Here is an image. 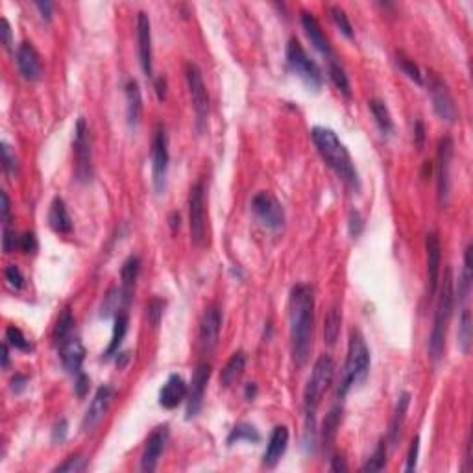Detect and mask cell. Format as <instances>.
<instances>
[{
	"instance_id": "obj_1",
	"label": "cell",
	"mask_w": 473,
	"mask_h": 473,
	"mask_svg": "<svg viewBox=\"0 0 473 473\" xmlns=\"http://www.w3.org/2000/svg\"><path fill=\"white\" fill-rule=\"evenodd\" d=\"M291 342L292 359L296 366L307 363L309 354L313 349V329H314V292L305 283H298L292 287L291 300Z\"/></svg>"
},
{
	"instance_id": "obj_2",
	"label": "cell",
	"mask_w": 473,
	"mask_h": 473,
	"mask_svg": "<svg viewBox=\"0 0 473 473\" xmlns=\"http://www.w3.org/2000/svg\"><path fill=\"white\" fill-rule=\"evenodd\" d=\"M311 139H313L314 146L318 150V154L322 155L325 165L329 166L331 171L335 172L346 185L359 191V172L355 168L354 160H351L348 148L344 146V143L338 139L335 131L329 130V128H324V126H314L311 130Z\"/></svg>"
},
{
	"instance_id": "obj_3",
	"label": "cell",
	"mask_w": 473,
	"mask_h": 473,
	"mask_svg": "<svg viewBox=\"0 0 473 473\" xmlns=\"http://www.w3.org/2000/svg\"><path fill=\"white\" fill-rule=\"evenodd\" d=\"M453 278H451V268H445L444 280L438 283V300H436V311H434V322L431 335H429V357L436 363L442 359L445 349V336L450 327L453 305H455V294H453Z\"/></svg>"
},
{
	"instance_id": "obj_4",
	"label": "cell",
	"mask_w": 473,
	"mask_h": 473,
	"mask_svg": "<svg viewBox=\"0 0 473 473\" xmlns=\"http://www.w3.org/2000/svg\"><path fill=\"white\" fill-rule=\"evenodd\" d=\"M370 349L366 346L365 336L359 329H354L349 333L348 355H346L340 383L336 388L338 398H344L351 388L366 381V377L370 374Z\"/></svg>"
},
{
	"instance_id": "obj_5",
	"label": "cell",
	"mask_w": 473,
	"mask_h": 473,
	"mask_svg": "<svg viewBox=\"0 0 473 473\" xmlns=\"http://www.w3.org/2000/svg\"><path fill=\"white\" fill-rule=\"evenodd\" d=\"M335 377V363L329 355H320L314 363L313 374L309 377L305 390H303V409L307 414V433H314V412L318 409L320 401L329 390Z\"/></svg>"
},
{
	"instance_id": "obj_6",
	"label": "cell",
	"mask_w": 473,
	"mask_h": 473,
	"mask_svg": "<svg viewBox=\"0 0 473 473\" xmlns=\"http://www.w3.org/2000/svg\"><path fill=\"white\" fill-rule=\"evenodd\" d=\"M287 63L294 75L313 91H318L322 84H324V76L320 70L318 63L314 61L313 57L309 56L307 50L303 48L302 43L292 37L287 43Z\"/></svg>"
},
{
	"instance_id": "obj_7",
	"label": "cell",
	"mask_w": 473,
	"mask_h": 473,
	"mask_svg": "<svg viewBox=\"0 0 473 473\" xmlns=\"http://www.w3.org/2000/svg\"><path fill=\"white\" fill-rule=\"evenodd\" d=\"M206 193V180L198 177L189 193V229H191V240L196 246H206L207 240Z\"/></svg>"
},
{
	"instance_id": "obj_8",
	"label": "cell",
	"mask_w": 473,
	"mask_h": 473,
	"mask_svg": "<svg viewBox=\"0 0 473 473\" xmlns=\"http://www.w3.org/2000/svg\"><path fill=\"white\" fill-rule=\"evenodd\" d=\"M185 78H187L189 95H191V104L194 111V126L198 133H204L207 126V115H209V95H207L206 81L204 75L196 63H187L185 65Z\"/></svg>"
},
{
	"instance_id": "obj_9",
	"label": "cell",
	"mask_w": 473,
	"mask_h": 473,
	"mask_svg": "<svg viewBox=\"0 0 473 473\" xmlns=\"http://www.w3.org/2000/svg\"><path fill=\"white\" fill-rule=\"evenodd\" d=\"M73 154H75V176L76 182L89 183L93 180V148L91 133L86 119H78L75 126L73 139Z\"/></svg>"
},
{
	"instance_id": "obj_10",
	"label": "cell",
	"mask_w": 473,
	"mask_h": 473,
	"mask_svg": "<svg viewBox=\"0 0 473 473\" xmlns=\"http://www.w3.org/2000/svg\"><path fill=\"white\" fill-rule=\"evenodd\" d=\"M425 86H427L433 109L434 113L438 115V119H442L447 124H455L458 120V109H456L455 98L451 95L450 86L431 69L425 75Z\"/></svg>"
},
{
	"instance_id": "obj_11",
	"label": "cell",
	"mask_w": 473,
	"mask_h": 473,
	"mask_svg": "<svg viewBox=\"0 0 473 473\" xmlns=\"http://www.w3.org/2000/svg\"><path fill=\"white\" fill-rule=\"evenodd\" d=\"M251 213L268 231H281L285 228V209L274 194L261 191L251 198Z\"/></svg>"
},
{
	"instance_id": "obj_12",
	"label": "cell",
	"mask_w": 473,
	"mask_h": 473,
	"mask_svg": "<svg viewBox=\"0 0 473 473\" xmlns=\"http://www.w3.org/2000/svg\"><path fill=\"white\" fill-rule=\"evenodd\" d=\"M168 135H166L165 126L157 124L152 137V182H154L155 193L161 194L166 185V172H168Z\"/></svg>"
},
{
	"instance_id": "obj_13",
	"label": "cell",
	"mask_w": 473,
	"mask_h": 473,
	"mask_svg": "<svg viewBox=\"0 0 473 473\" xmlns=\"http://www.w3.org/2000/svg\"><path fill=\"white\" fill-rule=\"evenodd\" d=\"M453 154H455V143L450 135H445L438 141V150H436V194H438L440 207H445L450 202Z\"/></svg>"
},
{
	"instance_id": "obj_14",
	"label": "cell",
	"mask_w": 473,
	"mask_h": 473,
	"mask_svg": "<svg viewBox=\"0 0 473 473\" xmlns=\"http://www.w3.org/2000/svg\"><path fill=\"white\" fill-rule=\"evenodd\" d=\"M211 379V365L209 363H200L193 374L191 385L187 390V420H193L202 411L204 396H206L207 383Z\"/></svg>"
},
{
	"instance_id": "obj_15",
	"label": "cell",
	"mask_w": 473,
	"mask_h": 473,
	"mask_svg": "<svg viewBox=\"0 0 473 473\" xmlns=\"http://www.w3.org/2000/svg\"><path fill=\"white\" fill-rule=\"evenodd\" d=\"M137 52L141 69L148 78L154 76V61H152V23L146 12L137 13Z\"/></svg>"
},
{
	"instance_id": "obj_16",
	"label": "cell",
	"mask_w": 473,
	"mask_h": 473,
	"mask_svg": "<svg viewBox=\"0 0 473 473\" xmlns=\"http://www.w3.org/2000/svg\"><path fill=\"white\" fill-rule=\"evenodd\" d=\"M113 398H115L113 387H109V385H102V387L98 388L97 392H95V396H93L91 403H89V407H87L86 416H84V420H81V429H84V431H93V429L97 427L98 423L102 422V418L106 416V412H108L109 405H111Z\"/></svg>"
},
{
	"instance_id": "obj_17",
	"label": "cell",
	"mask_w": 473,
	"mask_h": 473,
	"mask_svg": "<svg viewBox=\"0 0 473 473\" xmlns=\"http://www.w3.org/2000/svg\"><path fill=\"white\" fill-rule=\"evenodd\" d=\"M166 442H168V425H160L150 433L146 444H144L143 455H141V470L143 472H154L157 467L161 455L166 447Z\"/></svg>"
},
{
	"instance_id": "obj_18",
	"label": "cell",
	"mask_w": 473,
	"mask_h": 473,
	"mask_svg": "<svg viewBox=\"0 0 473 473\" xmlns=\"http://www.w3.org/2000/svg\"><path fill=\"white\" fill-rule=\"evenodd\" d=\"M15 61H17L19 73H21L24 80H41V76H43V59H41L39 52L35 50V46L30 41H23L17 46Z\"/></svg>"
},
{
	"instance_id": "obj_19",
	"label": "cell",
	"mask_w": 473,
	"mask_h": 473,
	"mask_svg": "<svg viewBox=\"0 0 473 473\" xmlns=\"http://www.w3.org/2000/svg\"><path fill=\"white\" fill-rule=\"evenodd\" d=\"M425 251H427V281H429V298L436 294L442 274V244L436 231H431L425 237Z\"/></svg>"
},
{
	"instance_id": "obj_20",
	"label": "cell",
	"mask_w": 473,
	"mask_h": 473,
	"mask_svg": "<svg viewBox=\"0 0 473 473\" xmlns=\"http://www.w3.org/2000/svg\"><path fill=\"white\" fill-rule=\"evenodd\" d=\"M222 327V313L217 305H209L200 322V344L204 351H213L220 338Z\"/></svg>"
},
{
	"instance_id": "obj_21",
	"label": "cell",
	"mask_w": 473,
	"mask_h": 473,
	"mask_svg": "<svg viewBox=\"0 0 473 473\" xmlns=\"http://www.w3.org/2000/svg\"><path fill=\"white\" fill-rule=\"evenodd\" d=\"M300 15H302L300 21H302V26L303 30H305V34H307L309 41H311V45L325 57V61H335V52L331 48L329 39H327L324 32H322V26H320V23L316 21V17H314L311 12H302Z\"/></svg>"
},
{
	"instance_id": "obj_22",
	"label": "cell",
	"mask_w": 473,
	"mask_h": 473,
	"mask_svg": "<svg viewBox=\"0 0 473 473\" xmlns=\"http://www.w3.org/2000/svg\"><path fill=\"white\" fill-rule=\"evenodd\" d=\"M59 359L65 370L70 376H78L81 371V365L86 360V348L78 336H69L63 342H59Z\"/></svg>"
},
{
	"instance_id": "obj_23",
	"label": "cell",
	"mask_w": 473,
	"mask_h": 473,
	"mask_svg": "<svg viewBox=\"0 0 473 473\" xmlns=\"http://www.w3.org/2000/svg\"><path fill=\"white\" fill-rule=\"evenodd\" d=\"M187 390L189 387L187 383L183 381V377L177 376V374H172L160 390V405L163 409H168V411L176 409L187 399Z\"/></svg>"
},
{
	"instance_id": "obj_24",
	"label": "cell",
	"mask_w": 473,
	"mask_h": 473,
	"mask_svg": "<svg viewBox=\"0 0 473 473\" xmlns=\"http://www.w3.org/2000/svg\"><path fill=\"white\" fill-rule=\"evenodd\" d=\"M289 438L291 433L287 425H276L270 438H268V445L264 455H262V464L267 467H276L278 462L281 461V456L285 455L287 447H289Z\"/></svg>"
},
{
	"instance_id": "obj_25",
	"label": "cell",
	"mask_w": 473,
	"mask_h": 473,
	"mask_svg": "<svg viewBox=\"0 0 473 473\" xmlns=\"http://www.w3.org/2000/svg\"><path fill=\"white\" fill-rule=\"evenodd\" d=\"M124 95L126 120H128L130 128H135L141 122V115H143V95H141V87H139L137 80L130 78V80L126 81Z\"/></svg>"
},
{
	"instance_id": "obj_26",
	"label": "cell",
	"mask_w": 473,
	"mask_h": 473,
	"mask_svg": "<svg viewBox=\"0 0 473 473\" xmlns=\"http://www.w3.org/2000/svg\"><path fill=\"white\" fill-rule=\"evenodd\" d=\"M48 226L57 235L73 233V218L69 215L67 204L59 196L52 200L50 209H48Z\"/></svg>"
},
{
	"instance_id": "obj_27",
	"label": "cell",
	"mask_w": 473,
	"mask_h": 473,
	"mask_svg": "<svg viewBox=\"0 0 473 473\" xmlns=\"http://www.w3.org/2000/svg\"><path fill=\"white\" fill-rule=\"evenodd\" d=\"M139 272H141V259L137 255H130L122 262V268H120V280H122L120 292H122L126 305L131 302V294H133V289H135V283H137Z\"/></svg>"
},
{
	"instance_id": "obj_28",
	"label": "cell",
	"mask_w": 473,
	"mask_h": 473,
	"mask_svg": "<svg viewBox=\"0 0 473 473\" xmlns=\"http://www.w3.org/2000/svg\"><path fill=\"white\" fill-rule=\"evenodd\" d=\"M409 405H411V394L403 392L398 398V403H396V409H394L392 422H390V431H388V440L392 447H396L399 442V436H401V427H403L405 416H407V411H409Z\"/></svg>"
},
{
	"instance_id": "obj_29",
	"label": "cell",
	"mask_w": 473,
	"mask_h": 473,
	"mask_svg": "<svg viewBox=\"0 0 473 473\" xmlns=\"http://www.w3.org/2000/svg\"><path fill=\"white\" fill-rule=\"evenodd\" d=\"M128 325H130V316H128L126 311H120V313L115 314L113 335H111L108 348L104 351V359H111L115 355H119L120 344H122L126 333H128Z\"/></svg>"
},
{
	"instance_id": "obj_30",
	"label": "cell",
	"mask_w": 473,
	"mask_h": 473,
	"mask_svg": "<svg viewBox=\"0 0 473 473\" xmlns=\"http://www.w3.org/2000/svg\"><path fill=\"white\" fill-rule=\"evenodd\" d=\"M472 244L466 246V250H464V268H462V276L461 280H458V289L456 291H453V294H455V300L461 305H464V303L467 302V298H470V292H472V270H473V262H472Z\"/></svg>"
},
{
	"instance_id": "obj_31",
	"label": "cell",
	"mask_w": 473,
	"mask_h": 473,
	"mask_svg": "<svg viewBox=\"0 0 473 473\" xmlns=\"http://www.w3.org/2000/svg\"><path fill=\"white\" fill-rule=\"evenodd\" d=\"M244 368L246 354L244 351H235V354L229 357L228 363H226V366L222 368V371H220V383H222V387H231V385L242 376Z\"/></svg>"
},
{
	"instance_id": "obj_32",
	"label": "cell",
	"mask_w": 473,
	"mask_h": 473,
	"mask_svg": "<svg viewBox=\"0 0 473 473\" xmlns=\"http://www.w3.org/2000/svg\"><path fill=\"white\" fill-rule=\"evenodd\" d=\"M473 338V320L470 309H462L461 318H458V333H456V344L462 354L467 355L472 349Z\"/></svg>"
},
{
	"instance_id": "obj_33",
	"label": "cell",
	"mask_w": 473,
	"mask_h": 473,
	"mask_svg": "<svg viewBox=\"0 0 473 473\" xmlns=\"http://www.w3.org/2000/svg\"><path fill=\"white\" fill-rule=\"evenodd\" d=\"M340 325H342V311L331 307L324 318V342L327 346H335L338 336H340Z\"/></svg>"
},
{
	"instance_id": "obj_34",
	"label": "cell",
	"mask_w": 473,
	"mask_h": 473,
	"mask_svg": "<svg viewBox=\"0 0 473 473\" xmlns=\"http://www.w3.org/2000/svg\"><path fill=\"white\" fill-rule=\"evenodd\" d=\"M340 420H342V409L340 407H333L329 414L325 416L324 425H322V440H324V447L329 450L336 438L338 427H340Z\"/></svg>"
},
{
	"instance_id": "obj_35",
	"label": "cell",
	"mask_w": 473,
	"mask_h": 473,
	"mask_svg": "<svg viewBox=\"0 0 473 473\" xmlns=\"http://www.w3.org/2000/svg\"><path fill=\"white\" fill-rule=\"evenodd\" d=\"M368 106H370V111L371 115H374V119H376V124L379 126V130L383 131V133H392L394 131V120H392V115H390V111H388L387 104L383 102V100H379V98H371L370 102H368Z\"/></svg>"
},
{
	"instance_id": "obj_36",
	"label": "cell",
	"mask_w": 473,
	"mask_h": 473,
	"mask_svg": "<svg viewBox=\"0 0 473 473\" xmlns=\"http://www.w3.org/2000/svg\"><path fill=\"white\" fill-rule=\"evenodd\" d=\"M327 75H329V80L335 84V87L338 91L342 93L344 97H351V84H349V78L346 75V70L342 69V65L336 61L327 63Z\"/></svg>"
},
{
	"instance_id": "obj_37",
	"label": "cell",
	"mask_w": 473,
	"mask_h": 473,
	"mask_svg": "<svg viewBox=\"0 0 473 473\" xmlns=\"http://www.w3.org/2000/svg\"><path fill=\"white\" fill-rule=\"evenodd\" d=\"M396 63H398L399 70H401L409 80H412L414 84H418V86H423L422 70H420V67H418L416 63L412 61L411 57H407L403 52L398 50L396 52Z\"/></svg>"
},
{
	"instance_id": "obj_38",
	"label": "cell",
	"mask_w": 473,
	"mask_h": 473,
	"mask_svg": "<svg viewBox=\"0 0 473 473\" xmlns=\"http://www.w3.org/2000/svg\"><path fill=\"white\" fill-rule=\"evenodd\" d=\"M242 440L257 444V442L261 440V434H259V431H257L253 425H250V423H239V425H235V427L231 429V433H229L228 436V444L233 445L235 442H242Z\"/></svg>"
},
{
	"instance_id": "obj_39",
	"label": "cell",
	"mask_w": 473,
	"mask_h": 473,
	"mask_svg": "<svg viewBox=\"0 0 473 473\" xmlns=\"http://www.w3.org/2000/svg\"><path fill=\"white\" fill-rule=\"evenodd\" d=\"M73 329H75V316L70 313V309H65V311L59 314V318H57V325L56 329H54V340H56L57 344L63 342L65 338H69L70 331Z\"/></svg>"
},
{
	"instance_id": "obj_40",
	"label": "cell",
	"mask_w": 473,
	"mask_h": 473,
	"mask_svg": "<svg viewBox=\"0 0 473 473\" xmlns=\"http://www.w3.org/2000/svg\"><path fill=\"white\" fill-rule=\"evenodd\" d=\"M385 466H387V444H385V440H381L365 466L360 467V472H381Z\"/></svg>"
},
{
	"instance_id": "obj_41",
	"label": "cell",
	"mask_w": 473,
	"mask_h": 473,
	"mask_svg": "<svg viewBox=\"0 0 473 473\" xmlns=\"http://www.w3.org/2000/svg\"><path fill=\"white\" fill-rule=\"evenodd\" d=\"M6 342L12 348L19 349V351H32L34 349V346L26 338V335L19 327H15V325H8L6 327Z\"/></svg>"
},
{
	"instance_id": "obj_42",
	"label": "cell",
	"mask_w": 473,
	"mask_h": 473,
	"mask_svg": "<svg viewBox=\"0 0 473 473\" xmlns=\"http://www.w3.org/2000/svg\"><path fill=\"white\" fill-rule=\"evenodd\" d=\"M329 13L331 17H333V21H335L336 28L340 30L348 39H354V26H351V23H349L348 15H346V12H344L342 8L340 6H331L329 8Z\"/></svg>"
},
{
	"instance_id": "obj_43",
	"label": "cell",
	"mask_w": 473,
	"mask_h": 473,
	"mask_svg": "<svg viewBox=\"0 0 473 473\" xmlns=\"http://www.w3.org/2000/svg\"><path fill=\"white\" fill-rule=\"evenodd\" d=\"M163 313H165V300L161 298H152L148 303H146V318L152 325H160L161 318H163Z\"/></svg>"
},
{
	"instance_id": "obj_44",
	"label": "cell",
	"mask_w": 473,
	"mask_h": 473,
	"mask_svg": "<svg viewBox=\"0 0 473 473\" xmlns=\"http://www.w3.org/2000/svg\"><path fill=\"white\" fill-rule=\"evenodd\" d=\"M81 470H86V458H84L81 455H70L67 461L61 462V464H57V466L54 467V472H69V473L81 472Z\"/></svg>"
},
{
	"instance_id": "obj_45",
	"label": "cell",
	"mask_w": 473,
	"mask_h": 473,
	"mask_svg": "<svg viewBox=\"0 0 473 473\" xmlns=\"http://www.w3.org/2000/svg\"><path fill=\"white\" fill-rule=\"evenodd\" d=\"M4 276H6L8 285L12 287V289H15V291H21L24 287V276L23 272L19 270L17 264H8Z\"/></svg>"
},
{
	"instance_id": "obj_46",
	"label": "cell",
	"mask_w": 473,
	"mask_h": 473,
	"mask_svg": "<svg viewBox=\"0 0 473 473\" xmlns=\"http://www.w3.org/2000/svg\"><path fill=\"white\" fill-rule=\"evenodd\" d=\"M418 455H420V436H414L407 453V464H405V472H414L418 464Z\"/></svg>"
},
{
	"instance_id": "obj_47",
	"label": "cell",
	"mask_w": 473,
	"mask_h": 473,
	"mask_svg": "<svg viewBox=\"0 0 473 473\" xmlns=\"http://www.w3.org/2000/svg\"><path fill=\"white\" fill-rule=\"evenodd\" d=\"M37 248H39V244H37V237H35V233H32V231H26V233H23L19 237V250L23 251V253H35Z\"/></svg>"
},
{
	"instance_id": "obj_48",
	"label": "cell",
	"mask_w": 473,
	"mask_h": 473,
	"mask_svg": "<svg viewBox=\"0 0 473 473\" xmlns=\"http://www.w3.org/2000/svg\"><path fill=\"white\" fill-rule=\"evenodd\" d=\"M67 434H69V423H67V420H59V422L54 425V429H52V442L54 444H61V442H65L67 440Z\"/></svg>"
},
{
	"instance_id": "obj_49",
	"label": "cell",
	"mask_w": 473,
	"mask_h": 473,
	"mask_svg": "<svg viewBox=\"0 0 473 473\" xmlns=\"http://www.w3.org/2000/svg\"><path fill=\"white\" fill-rule=\"evenodd\" d=\"M2 161H4V171H6V174H13V172L17 171V160H15L12 148L6 143H2Z\"/></svg>"
},
{
	"instance_id": "obj_50",
	"label": "cell",
	"mask_w": 473,
	"mask_h": 473,
	"mask_svg": "<svg viewBox=\"0 0 473 473\" xmlns=\"http://www.w3.org/2000/svg\"><path fill=\"white\" fill-rule=\"evenodd\" d=\"M349 233H351V237L354 239H357L360 233H363V228H365V220H363V217H360L359 211H351L349 213Z\"/></svg>"
},
{
	"instance_id": "obj_51",
	"label": "cell",
	"mask_w": 473,
	"mask_h": 473,
	"mask_svg": "<svg viewBox=\"0 0 473 473\" xmlns=\"http://www.w3.org/2000/svg\"><path fill=\"white\" fill-rule=\"evenodd\" d=\"M2 246H4V251L6 253H12L15 248H19V237L13 231L8 229V226H4V237H2Z\"/></svg>"
},
{
	"instance_id": "obj_52",
	"label": "cell",
	"mask_w": 473,
	"mask_h": 473,
	"mask_svg": "<svg viewBox=\"0 0 473 473\" xmlns=\"http://www.w3.org/2000/svg\"><path fill=\"white\" fill-rule=\"evenodd\" d=\"M0 35H2V45L8 50H12L13 46V35H12V26L8 23V19H2V30H0Z\"/></svg>"
},
{
	"instance_id": "obj_53",
	"label": "cell",
	"mask_w": 473,
	"mask_h": 473,
	"mask_svg": "<svg viewBox=\"0 0 473 473\" xmlns=\"http://www.w3.org/2000/svg\"><path fill=\"white\" fill-rule=\"evenodd\" d=\"M75 390H76V394L80 396V398H84V396L87 394V390H89V377H87L84 371H80V374L76 376Z\"/></svg>"
},
{
	"instance_id": "obj_54",
	"label": "cell",
	"mask_w": 473,
	"mask_h": 473,
	"mask_svg": "<svg viewBox=\"0 0 473 473\" xmlns=\"http://www.w3.org/2000/svg\"><path fill=\"white\" fill-rule=\"evenodd\" d=\"M423 141H425V126H423L422 120H416V124H414V144L418 148H422Z\"/></svg>"
},
{
	"instance_id": "obj_55",
	"label": "cell",
	"mask_w": 473,
	"mask_h": 473,
	"mask_svg": "<svg viewBox=\"0 0 473 473\" xmlns=\"http://www.w3.org/2000/svg\"><path fill=\"white\" fill-rule=\"evenodd\" d=\"M28 385V377L23 376V374H15V377L12 379V390L15 394H21Z\"/></svg>"
},
{
	"instance_id": "obj_56",
	"label": "cell",
	"mask_w": 473,
	"mask_h": 473,
	"mask_svg": "<svg viewBox=\"0 0 473 473\" xmlns=\"http://www.w3.org/2000/svg\"><path fill=\"white\" fill-rule=\"evenodd\" d=\"M35 8L39 10L41 17L45 19V21H50L52 19V10H54V6H52V2H35Z\"/></svg>"
},
{
	"instance_id": "obj_57",
	"label": "cell",
	"mask_w": 473,
	"mask_h": 473,
	"mask_svg": "<svg viewBox=\"0 0 473 473\" xmlns=\"http://www.w3.org/2000/svg\"><path fill=\"white\" fill-rule=\"evenodd\" d=\"M0 198H2V222H4V226H8V222H10V198H8L6 193L0 194Z\"/></svg>"
},
{
	"instance_id": "obj_58",
	"label": "cell",
	"mask_w": 473,
	"mask_h": 473,
	"mask_svg": "<svg viewBox=\"0 0 473 473\" xmlns=\"http://www.w3.org/2000/svg\"><path fill=\"white\" fill-rule=\"evenodd\" d=\"M331 470H333V472H346L348 466H346L344 456H338V455L333 456V458H331Z\"/></svg>"
},
{
	"instance_id": "obj_59",
	"label": "cell",
	"mask_w": 473,
	"mask_h": 473,
	"mask_svg": "<svg viewBox=\"0 0 473 473\" xmlns=\"http://www.w3.org/2000/svg\"><path fill=\"white\" fill-rule=\"evenodd\" d=\"M154 87H155V93H157V98L160 100H165L166 97V80L161 76V78H157V80L154 81Z\"/></svg>"
},
{
	"instance_id": "obj_60",
	"label": "cell",
	"mask_w": 473,
	"mask_h": 473,
	"mask_svg": "<svg viewBox=\"0 0 473 473\" xmlns=\"http://www.w3.org/2000/svg\"><path fill=\"white\" fill-rule=\"evenodd\" d=\"M244 396L248 399H253L257 396V385L255 383H248L244 388Z\"/></svg>"
},
{
	"instance_id": "obj_61",
	"label": "cell",
	"mask_w": 473,
	"mask_h": 473,
	"mask_svg": "<svg viewBox=\"0 0 473 473\" xmlns=\"http://www.w3.org/2000/svg\"><path fill=\"white\" fill-rule=\"evenodd\" d=\"M8 346H10L8 342L2 346V368H4V370L10 366V349H8Z\"/></svg>"
},
{
	"instance_id": "obj_62",
	"label": "cell",
	"mask_w": 473,
	"mask_h": 473,
	"mask_svg": "<svg viewBox=\"0 0 473 473\" xmlns=\"http://www.w3.org/2000/svg\"><path fill=\"white\" fill-rule=\"evenodd\" d=\"M168 220H171V228L172 231H176V228H180V213H171V217H168Z\"/></svg>"
}]
</instances>
